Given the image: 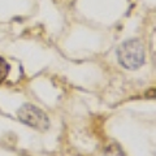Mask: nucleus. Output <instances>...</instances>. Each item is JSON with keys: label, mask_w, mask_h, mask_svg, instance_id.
<instances>
[{"label": "nucleus", "mask_w": 156, "mask_h": 156, "mask_svg": "<svg viewBox=\"0 0 156 156\" xmlns=\"http://www.w3.org/2000/svg\"><path fill=\"white\" fill-rule=\"evenodd\" d=\"M17 116L23 124L31 126V128H35L38 130H47L48 126H50L47 115L33 104H23L18 109Z\"/></svg>", "instance_id": "2"}, {"label": "nucleus", "mask_w": 156, "mask_h": 156, "mask_svg": "<svg viewBox=\"0 0 156 156\" xmlns=\"http://www.w3.org/2000/svg\"><path fill=\"white\" fill-rule=\"evenodd\" d=\"M8 72H9V65H8V62L4 60L3 57H0V83H2V82L7 78Z\"/></svg>", "instance_id": "3"}, {"label": "nucleus", "mask_w": 156, "mask_h": 156, "mask_svg": "<svg viewBox=\"0 0 156 156\" xmlns=\"http://www.w3.org/2000/svg\"><path fill=\"white\" fill-rule=\"evenodd\" d=\"M119 61L126 69H138L144 62V50L143 44L138 39H130L122 43L119 50Z\"/></svg>", "instance_id": "1"}]
</instances>
